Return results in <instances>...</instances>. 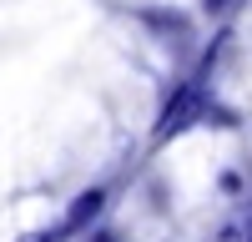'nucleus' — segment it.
<instances>
[{"label":"nucleus","mask_w":252,"mask_h":242,"mask_svg":"<svg viewBox=\"0 0 252 242\" xmlns=\"http://www.w3.org/2000/svg\"><path fill=\"white\" fill-rule=\"evenodd\" d=\"M202 111H207L202 86H177V91H172V101H166V111H161V121H157V141L182 136L192 121H202Z\"/></svg>","instance_id":"f257e3e1"},{"label":"nucleus","mask_w":252,"mask_h":242,"mask_svg":"<svg viewBox=\"0 0 252 242\" xmlns=\"http://www.w3.org/2000/svg\"><path fill=\"white\" fill-rule=\"evenodd\" d=\"M101 207H106V192H101V187H91V192H81V197L71 202V212L61 217V232H66V237H71V232H81V227H86V222H91V217H96Z\"/></svg>","instance_id":"f03ea898"},{"label":"nucleus","mask_w":252,"mask_h":242,"mask_svg":"<svg viewBox=\"0 0 252 242\" xmlns=\"http://www.w3.org/2000/svg\"><path fill=\"white\" fill-rule=\"evenodd\" d=\"M61 237H66L61 227H46V232H31V237H20V242H61Z\"/></svg>","instance_id":"7ed1b4c3"},{"label":"nucleus","mask_w":252,"mask_h":242,"mask_svg":"<svg viewBox=\"0 0 252 242\" xmlns=\"http://www.w3.org/2000/svg\"><path fill=\"white\" fill-rule=\"evenodd\" d=\"M86 242H116V237H111V232H91Z\"/></svg>","instance_id":"20e7f679"}]
</instances>
